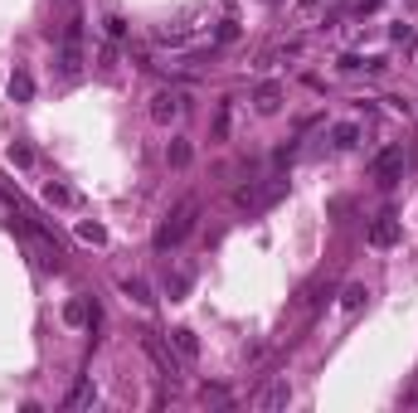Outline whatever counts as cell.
Here are the masks:
<instances>
[{
    "label": "cell",
    "mask_w": 418,
    "mask_h": 413,
    "mask_svg": "<svg viewBox=\"0 0 418 413\" xmlns=\"http://www.w3.org/2000/svg\"><path fill=\"white\" fill-rule=\"evenodd\" d=\"M166 161H171L175 171H185V166H190V141H180V136H175V141L166 146Z\"/></svg>",
    "instance_id": "9"
},
{
    "label": "cell",
    "mask_w": 418,
    "mask_h": 413,
    "mask_svg": "<svg viewBox=\"0 0 418 413\" xmlns=\"http://www.w3.org/2000/svg\"><path fill=\"white\" fill-rule=\"evenodd\" d=\"M365 297H370V292H365L360 282H350V287H345V297H341V306H345V312H355V306H360Z\"/></svg>",
    "instance_id": "15"
},
{
    "label": "cell",
    "mask_w": 418,
    "mask_h": 413,
    "mask_svg": "<svg viewBox=\"0 0 418 413\" xmlns=\"http://www.w3.org/2000/svg\"><path fill=\"white\" fill-rule=\"evenodd\" d=\"M297 15H317V0H297Z\"/></svg>",
    "instance_id": "20"
},
{
    "label": "cell",
    "mask_w": 418,
    "mask_h": 413,
    "mask_svg": "<svg viewBox=\"0 0 418 413\" xmlns=\"http://www.w3.org/2000/svg\"><path fill=\"white\" fill-rule=\"evenodd\" d=\"M399 171H404V146H389V151H380V156H375V180H380V185H394Z\"/></svg>",
    "instance_id": "3"
},
{
    "label": "cell",
    "mask_w": 418,
    "mask_h": 413,
    "mask_svg": "<svg viewBox=\"0 0 418 413\" xmlns=\"http://www.w3.org/2000/svg\"><path fill=\"white\" fill-rule=\"evenodd\" d=\"M166 292H171V297L190 292V273H171V277H166Z\"/></svg>",
    "instance_id": "18"
},
{
    "label": "cell",
    "mask_w": 418,
    "mask_h": 413,
    "mask_svg": "<svg viewBox=\"0 0 418 413\" xmlns=\"http://www.w3.org/2000/svg\"><path fill=\"white\" fill-rule=\"evenodd\" d=\"M180 108H185V102H180V92H171V88H166V92H156V97H151V122L171 127V122L180 117Z\"/></svg>",
    "instance_id": "2"
},
{
    "label": "cell",
    "mask_w": 418,
    "mask_h": 413,
    "mask_svg": "<svg viewBox=\"0 0 418 413\" xmlns=\"http://www.w3.org/2000/svg\"><path fill=\"white\" fill-rule=\"evenodd\" d=\"M44 199H49V204H78V195H73L69 185H59V180L44 185Z\"/></svg>",
    "instance_id": "10"
},
{
    "label": "cell",
    "mask_w": 418,
    "mask_h": 413,
    "mask_svg": "<svg viewBox=\"0 0 418 413\" xmlns=\"http://www.w3.org/2000/svg\"><path fill=\"white\" fill-rule=\"evenodd\" d=\"M5 156H10V166H20V171H29V166H34V156H29V146H20V141H15V146L5 151Z\"/></svg>",
    "instance_id": "13"
},
{
    "label": "cell",
    "mask_w": 418,
    "mask_h": 413,
    "mask_svg": "<svg viewBox=\"0 0 418 413\" xmlns=\"http://www.w3.org/2000/svg\"><path fill=\"white\" fill-rule=\"evenodd\" d=\"M122 292H127V297H132L136 306H151V301H156V297H151V282H146V277H127V282H122Z\"/></svg>",
    "instance_id": "7"
},
{
    "label": "cell",
    "mask_w": 418,
    "mask_h": 413,
    "mask_svg": "<svg viewBox=\"0 0 418 413\" xmlns=\"http://www.w3.org/2000/svg\"><path fill=\"white\" fill-rule=\"evenodd\" d=\"M64 316H69V326H83V321H88V301H69Z\"/></svg>",
    "instance_id": "19"
},
{
    "label": "cell",
    "mask_w": 418,
    "mask_h": 413,
    "mask_svg": "<svg viewBox=\"0 0 418 413\" xmlns=\"http://www.w3.org/2000/svg\"><path fill=\"white\" fill-rule=\"evenodd\" d=\"M394 238H399V224H394V219L384 214V219H380V224L370 229V243H375V248H389Z\"/></svg>",
    "instance_id": "6"
},
{
    "label": "cell",
    "mask_w": 418,
    "mask_h": 413,
    "mask_svg": "<svg viewBox=\"0 0 418 413\" xmlns=\"http://www.w3.org/2000/svg\"><path fill=\"white\" fill-rule=\"evenodd\" d=\"M102 29H108V39H122L127 34V20L122 15H102Z\"/></svg>",
    "instance_id": "17"
},
{
    "label": "cell",
    "mask_w": 418,
    "mask_h": 413,
    "mask_svg": "<svg viewBox=\"0 0 418 413\" xmlns=\"http://www.w3.org/2000/svg\"><path fill=\"white\" fill-rule=\"evenodd\" d=\"M287 399H292V389H287V384H273V389H268V399H263V408H282Z\"/></svg>",
    "instance_id": "16"
},
{
    "label": "cell",
    "mask_w": 418,
    "mask_h": 413,
    "mask_svg": "<svg viewBox=\"0 0 418 413\" xmlns=\"http://www.w3.org/2000/svg\"><path fill=\"white\" fill-rule=\"evenodd\" d=\"M171 340H175V350H180L185 360H195V355H199V340H195V331H171Z\"/></svg>",
    "instance_id": "11"
},
{
    "label": "cell",
    "mask_w": 418,
    "mask_h": 413,
    "mask_svg": "<svg viewBox=\"0 0 418 413\" xmlns=\"http://www.w3.org/2000/svg\"><path fill=\"white\" fill-rule=\"evenodd\" d=\"M69 403H73V408H88V403H97V389H93V384L83 379V384L73 389V399H69Z\"/></svg>",
    "instance_id": "12"
},
{
    "label": "cell",
    "mask_w": 418,
    "mask_h": 413,
    "mask_svg": "<svg viewBox=\"0 0 418 413\" xmlns=\"http://www.w3.org/2000/svg\"><path fill=\"white\" fill-rule=\"evenodd\" d=\"M78 238H88V243H108V229H102V224H78Z\"/></svg>",
    "instance_id": "14"
},
{
    "label": "cell",
    "mask_w": 418,
    "mask_h": 413,
    "mask_svg": "<svg viewBox=\"0 0 418 413\" xmlns=\"http://www.w3.org/2000/svg\"><path fill=\"white\" fill-rule=\"evenodd\" d=\"M331 141H336V146H341V151H350V146H355V141H360V122H341V127H336V132H331Z\"/></svg>",
    "instance_id": "8"
},
{
    "label": "cell",
    "mask_w": 418,
    "mask_h": 413,
    "mask_svg": "<svg viewBox=\"0 0 418 413\" xmlns=\"http://www.w3.org/2000/svg\"><path fill=\"white\" fill-rule=\"evenodd\" d=\"M10 97H15V102H29V97H34V78H29V68H15V73H10Z\"/></svg>",
    "instance_id": "4"
},
{
    "label": "cell",
    "mask_w": 418,
    "mask_h": 413,
    "mask_svg": "<svg viewBox=\"0 0 418 413\" xmlns=\"http://www.w3.org/2000/svg\"><path fill=\"white\" fill-rule=\"evenodd\" d=\"M282 108V88L278 83H258V112H278Z\"/></svg>",
    "instance_id": "5"
},
{
    "label": "cell",
    "mask_w": 418,
    "mask_h": 413,
    "mask_svg": "<svg viewBox=\"0 0 418 413\" xmlns=\"http://www.w3.org/2000/svg\"><path fill=\"white\" fill-rule=\"evenodd\" d=\"M195 214H199V204H195V199H180L175 210L166 214V224L156 229V248H175V243L195 229Z\"/></svg>",
    "instance_id": "1"
}]
</instances>
